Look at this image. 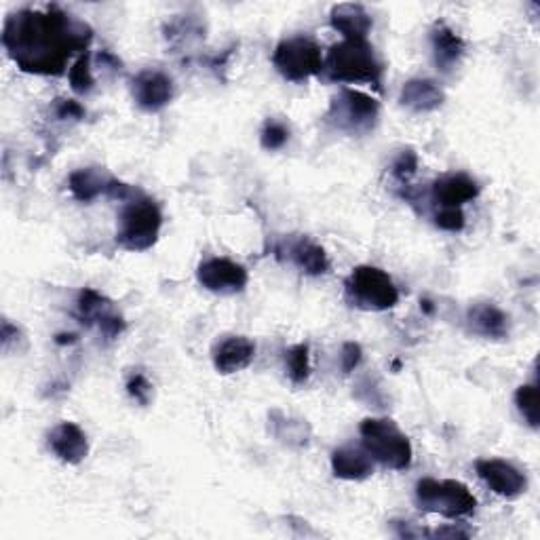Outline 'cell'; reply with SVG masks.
Returning <instances> with one entry per match:
<instances>
[{"label": "cell", "instance_id": "cell-11", "mask_svg": "<svg viewBox=\"0 0 540 540\" xmlns=\"http://www.w3.org/2000/svg\"><path fill=\"white\" fill-rule=\"evenodd\" d=\"M481 481L498 496L517 498L528 490V479L515 465L500 458H481L475 462Z\"/></svg>", "mask_w": 540, "mask_h": 540}, {"label": "cell", "instance_id": "cell-1", "mask_svg": "<svg viewBox=\"0 0 540 540\" xmlns=\"http://www.w3.org/2000/svg\"><path fill=\"white\" fill-rule=\"evenodd\" d=\"M93 32L57 5L22 9L7 17L3 47L17 68L38 76H60L74 53H87Z\"/></svg>", "mask_w": 540, "mask_h": 540}, {"label": "cell", "instance_id": "cell-20", "mask_svg": "<svg viewBox=\"0 0 540 540\" xmlns=\"http://www.w3.org/2000/svg\"><path fill=\"white\" fill-rule=\"evenodd\" d=\"M443 100H446V93L435 81L429 79L408 81L399 95L401 106L412 112H433L443 104Z\"/></svg>", "mask_w": 540, "mask_h": 540}, {"label": "cell", "instance_id": "cell-19", "mask_svg": "<svg viewBox=\"0 0 540 540\" xmlns=\"http://www.w3.org/2000/svg\"><path fill=\"white\" fill-rule=\"evenodd\" d=\"M431 47L433 60L441 72L454 70L462 60V55H465V41L443 22H437L431 28Z\"/></svg>", "mask_w": 540, "mask_h": 540}, {"label": "cell", "instance_id": "cell-18", "mask_svg": "<svg viewBox=\"0 0 540 540\" xmlns=\"http://www.w3.org/2000/svg\"><path fill=\"white\" fill-rule=\"evenodd\" d=\"M330 24L344 36V41H368L372 17L361 5L342 3L332 9Z\"/></svg>", "mask_w": 540, "mask_h": 540}, {"label": "cell", "instance_id": "cell-21", "mask_svg": "<svg viewBox=\"0 0 540 540\" xmlns=\"http://www.w3.org/2000/svg\"><path fill=\"white\" fill-rule=\"evenodd\" d=\"M332 471L344 481H363L374 473V460L363 448H338L332 454Z\"/></svg>", "mask_w": 540, "mask_h": 540}, {"label": "cell", "instance_id": "cell-17", "mask_svg": "<svg viewBox=\"0 0 540 540\" xmlns=\"http://www.w3.org/2000/svg\"><path fill=\"white\" fill-rule=\"evenodd\" d=\"M469 330L488 340H505L509 336V317L496 304H475L467 313Z\"/></svg>", "mask_w": 540, "mask_h": 540}, {"label": "cell", "instance_id": "cell-27", "mask_svg": "<svg viewBox=\"0 0 540 540\" xmlns=\"http://www.w3.org/2000/svg\"><path fill=\"white\" fill-rule=\"evenodd\" d=\"M289 140V127L279 119H268L260 131V144L264 150H281Z\"/></svg>", "mask_w": 540, "mask_h": 540}, {"label": "cell", "instance_id": "cell-8", "mask_svg": "<svg viewBox=\"0 0 540 540\" xmlns=\"http://www.w3.org/2000/svg\"><path fill=\"white\" fill-rule=\"evenodd\" d=\"M378 117L380 104L372 95L346 87L336 95L330 110L325 112V123L344 133L361 135L376 127Z\"/></svg>", "mask_w": 540, "mask_h": 540}, {"label": "cell", "instance_id": "cell-16", "mask_svg": "<svg viewBox=\"0 0 540 540\" xmlns=\"http://www.w3.org/2000/svg\"><path fill=\"white\" fill-rule=\"evenodd\" d=\"M431 197L437 207H462L479 197V184L467 173H446L433 182Z\"/></svg>", "mask_w": 540, "mask_h": 540}, {"label": "cell", "instance_id": "cell-6", "mask_svg": "<svg viewBox=\"0 0 540 540\" xmlns=\"http://www.w3.org/2000/svg\"><path fill=\"white\" fill-rule=\"evenodd\" d=\"M416 505L427 513L462 519L475 513L477 498L462 481L424 477L416 484Z\"/></svg>", "mask_w": 540, "mask_h": 540}, {"label": "cell", "instance_id": "cell-9", "mask_svg": "<svg viewBox=\"0 0 540 540\" xmlns=\"http://www.w3.org/2000/svg\"><path fill=\"white\" fill-rule=\"evenodd\" d=\"M76 313L85 325H95L100 330V334L106 340H117L125 332V319L114 311L112 302L102 296L100 292H95L91 287H85L76 300Z\"/></svg>", "mask_w": 540, "mask_h": 540}, {"label": "cell", "instance_id": "cell-2", "mask_svg": "<svg viewBox=\"0 0 540 540\" xmlns=\"http://www.w3.org/2000/svg\"><path fill=\"white\" fill-rule=\"evenodd\" d=\"M323 70L336 83H368L382 91L384 64L368 41H342L327 51Z\"/></svg>", "mask_w": 540, "mask_h": 540}, {"label": "cell", "instance_id": "cell-25", "mask_svg": "<svg viewBox=\"0 0 540 540\" xmlns=\"http://www.w3.org/2000/svg\"><path fill=\"white\" fill-rule=\"evenodd\" d=\"M515 405L519 414L530 424V429L540 427V401H538V387L536 384H522L515 391Z\"/></svg>", "mask_w": 540, "mask_h": 540}, {"label": "cell", "instance_id": "cell-33", "mask_svg": "<svg viewBox=\"0 0 540 540\" xmlns=\"http://www.w3.org/2000/svg\"><path fill=\"white\" fill-rule=\"evenodd\" d=\"M433 536L443 538V536H452V538H469V532H462L458 528H441L437 532H433Z\"/></svg>", "mask_w": 540, "mask_h": 540}, {"label": "cell", "instance_id": "cell-15", "mask_svg": "<svg viewBox=\"0 0 540 540\" xmlns=\"http://www.w3.org/2000/svg\"><path fill=\"white\" fill-rule=\"evenodd\" d=\"M254 357H256V344L247 336H226L214 346V353H211L214 368L224 376L245 370L247 365L254 361Z\"/></svg>", "mask_w": 540, "mask_h": 540}, {"label": "cell", "instance_id": "cell-22", "mask_svg": "<svg viewBox=\"0 0 540 540\" xmlns=\"http://www.w3.org/2000/svg\"><path fill=\"white\" fill-rule=\"evenodd\" d=\"M110 182H112V178L104 169L87 167V169H76L72 173L70 180H68V188L76 201L91 203L100 195H106Z\"/></svg>", "mask_w": 540, "mask_h": 540}, {"label": "cell", "instance_id": "cell-3", "mask_svg": "<svg viewBox=\"0 0 540 540\" xmlns=\"http://www.w3.org/2000/svg\"><path fill=\"white\" fill-rule=\"evenodd\" d=\"M363 450L382 467L403 471L412 465V443L391 418H365L359 427Z\"/></svg>", "mask_w": 540, "mask_h": 540}, {"label": "cell", "instance_id": "cell-10", "mask_svg": "<svg viewBox=\"0 0 540 540\" xmlns=\"http://www.w3.org/2000/svg\"><path fill=\"white\" fill-rule=\"evenodd\" d=\"M199 283L211 294L235 296L247 287L249 275L245 266L228 258H209L197 268Z\"/></svg>", "mask_w": 540, "mask_h": 540}, {"label": "cell", "instance_id": "cell-5", "mask_svg": "<svg viewBox=\"0 0 540 540\" xmlns=\"http://www.w3.org/2000/svg\"><path fill=\"white\" fill-rule=\"evenodd\" d=\"M346 302L361 311L382 313L395 308L399 302V289L395 281L376 266H357L344 281Z\"/></svg>", "mask_w": 540, "mask_h": 540}, {"label": "cell", "instance_id": "cell-13", "mask_svg": "<svg viewBox=\"0 0 540 540\" xmlns=\"http://www.w3.org/2000/svg\"><path fill=\"white\" fill-rule=\"evenodd\" d=\"M277 254H285L287 260L308 277H319L330 270V258H327L325 249L308 237H294L283 241L277 247Z\"/></svg>", "mask_w": 540, "mask_h": 540}, {"label": "cell", "instance_id": "cell-24", "mask_svg": "<svg viewBox=\"0 0 540 540\" xmlns=\"http://www.w3.org/2000/svg\"><path fill=\"white\" fill-rule=\"evenodd\" d=\"M308 344H296L285 353V365H287V376L296 387L304 384L311 376V355H308Z\"/></svg>", "mask_w": 540, "mask_h": 540}, {"label": "cell", "instance_id": "cell-34", "mask_svg": "<svg viewBox=\"0 0 540 540\" xmlns=\"http://www.w3.org/2000/svg\"><path fill=\"white\" fill-rule=\"evenodd\" d=\"M74 342V336L72 334H62V336H57V344H72Z\"/></svg>", "mask_w": 540, "mask_h": 540}, {"label": "cell", "instance_id": "cell-14", "mask_svg": "<svg viewBox=\"0 0 540 540\" xmlns=\"http://www.w3.org/2000/svg\"><path fill=\"white\" fill-rule=\"evenodd\" d=\"M49 450L66 465H81L89 454V441L76 422H60L49 433Z\"/></svg>", "mask_w": 540, "mask_h": 540}, {"label": "cell", "instance_id": "cell-28", "mask_svg": "<svg viewBox=\"0 0 540 540\" xmlns=\"http://www.w3.org/2000/svg\"><path fill=\"white\" fill-rule=\"evenodd\" d=\"M465 224V214H462V209L458 207H439L435 214V226L446 230V233H460Z\"/></svg>", "mask_w": 540, "mask_h": 540}, {"label": "cell", "instance_id": "cell-30", "mask_svg": "<svg viewBox=\"0 0 540 540\" xmlns=\"http://www.w3.org/2000/svg\"><path fill=\"white\" fill-rule=\"evenodd\" d=\"M418 169V157L414 150H403L399 154V159L393 163V176L401 182L412 178Z\"/></svg>", "mask_w": 540, "mask_h": 540}, {"label": "cell", "instance_id": "cell-12", "mask_svg": "<svg viewBox=\"0 0 540 540\" xmlns=\"http://www.w3.org/2000/svg\"><path fill=\"white\" fill-rule=\"evenodd\" d=\"M131 93L144 112H159L173 100V81L161 70H142L131 83Z\"/></svg>", "mask_w": 540, "mask_h": 540}, {"label": "cell", "instance_id": "cell-26", "mask_svg": "<svg viewBox=\"0 0 540 540\" xmlns=\"http://www.w3.org/2000/svg\"><path fill=\"white\" fill-rule=\"evenodd\" d=\"M68 79H70V87L76 91V93H89L95 85V79H93V70H91V55L89 51L79 55V60H76L68 72Z\"/></svg>", "mask_w": 540, "mask_h": 540}, {"label": "cell", "instance_id": "cell-31", "mask_svg": "<svg viewBox=\"0 0 540 540\" xmlns=\"http://www.w3.org/2000/svg\"><path fill=\"white\" fill-rule=\"evenodd\" d=\"M363 359V349L357 342H346L342 346V355H340V365L344 374H351L359 368V363Z\"/></svg>", "mask_w": 540, "mask_h": 540}, {"label": "cell", "instance_id": "cell-29", "mask_svg": "<svg viewBox=\"0 0 540 540\" xmlns=\"http://www.w3.org/2000/svg\"><path fill=\"white\" fill-rule=\"evenodd\" d=\"M127 393H129L131 399H135L140 405H148L150 395H152V384L148 382V378L142 372L131 374L127 378Z\"/></svg>", "mask_w": 540, "mask_h": 540}, {"label": "cell", "instance_id": "cell-23", "mask_svg": "<svg viewBox=\"0 0 540 540\" xmlns=\"http://www.w3.org/2000/svg\"><path fill=\"white\" fill-rule=\"evenodd\" d=\"M270 429H273V435L289 446H308V437H311V429H308L306 420H294L289 416H283L281 412H270L268 416Z\"/></svg>", "mask_w": 540, "mask_h": 540}, {"label": "cell", "instance_id": "cell-32", "mask_svg": "<svg viewBox=\"0 0 540 540\" xmlns=\"http://www.w3.org/2000/svg\"><path fill=\"white\" fill-rule=\"evenodd\" d=\"M55 114H57V119H62V121H66V119L79 121L85 117V108L74 100H57Z\"/></svg>", "mask_w": 540, "mask_h": 540}, {"label": "cell", "instance_id": "cell-7", "mask_svg": "<svg viewBox=\"0 0 540 540\" xmlns=\"http://www.w3.org/2000/svg\"><path fill=\"white\" fill-rule=\"evenodd\" d=\"M277 72L289 83H304L323 72V49L311 36H292L281 41L273 53Z\"/></svg>", "mask_w": 540, "mask_h": 540}, {"label": "cell", "instance_id": "cell-4", "mask_svg": "<svg viewBox=\"0 0 540 540\" xmlns=\"http://www.w3.org/2000/svg\"><path fill=\"white\" fill-rule=\"evenodd\" d=\"M161 226V207L142 192H135V197H131L121 209L117 243L125 252H146L157 243Z\"/></svg>", "mask_w": 540, "mask_h": 540}]
</instances>
